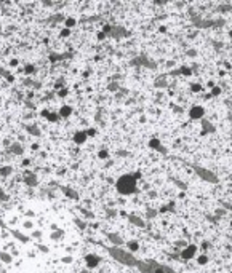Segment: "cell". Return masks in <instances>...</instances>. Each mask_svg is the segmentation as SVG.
<instances>
[{"label": "cell", "instance_id": "7", "mask_svg": "<svg viewBox=\"0 0 232 273\" xmlns=\"http://www.w3.org/2000/svg\"><path fill=\"white\" fill-rule=\"evenodd\" d=\"M43 115L47 117V118H48L50 121H56L58 118H59V117H58V113H53V112H51V113H48V112H47V110H45V112H43Z\"/></svg>", "mask_w": 232, "mask_h": 273}, {"label": "cell", "instance_id": "12", "mask_svg": "<svg viewBox=\"0 0 232 273\" xmlns=\"http://www.w3.org/2000/svg\"><path fill=\"white\" fill-rule=\"evenodd\" d=\"M149 145H151V147H154V149H157V147L160 145V142H159V139H152V141L149 142Z\"/></svg>", "mask_w": 232, "mask_h": 273}, {"label": "cell", "instance_id": "11", "mask_svg": "<svg viewBox=\"0 0 232 273\" xmlns=\"http://www.w3.org/2000/svg\"><path fill=\"white\" fill-rule=\"evenodd\" d=\"M128 248L131 249V251H138V243H136V241H130V243H128Z\"/></svg>", "mask_w": 232, "mask_h": 273}, {"label": "cell", "instance_id": "15", "mask_svg": "<svg viewBox=\"0 0 232 273\" xmlns=\"http://www.w3.org/2000/svg\"><path fill=\"white\" fill-rule=\"evenodd\" d=\"M26 72H27V74L34 72V66H27V67H26Z\"/></svg>", "mask_w": 232, "mask_h": 273}, {"label": "cell", "instance_id": "16", "mask_svg": "<svg viewBox=\"0 0 232 273\" xmlns=\"http://www.w3.org/2000/svg\"><path fill=\"white\" fill-rule=\"evenodd\" d=\"M61 35L62 37H67V35H69V29H64V30L61 32Z\"/></svg>", "mask_w": 232, "mask_h": 273}, {"label": "cell", "instance_id": "17", "mask_svg": "<svg viewBox=\"0 0 232 273\" xmlns=\"http://www.w3.org/2000/svg\"><path fill=\"white\" fill-rule=\"evenodd\" d=\"M221 93V89L218 88V86H216V88H213V94H219Z\"/></svg>", "mask_w": 232, "mask_h": 273}, {"label": "cell", "instance_id": "19", "mask_svg": "<svg viewBox=\"0 0 232 273\" xmlns=\"http://www.w3.org/2000/svg\"><path fill=\"white\" fill-rule=\"evenodd\" d=\"M24 227H27V229H31V227H32V222H26V224H24Z\"/></svg>", "mask_w": 232, "mask_h": 273}, {"label": "cell", "instance_id": "18", "mask_svg": "<svg viewBox=\"0 0 232 273\" xmlns=\"http://www.w3.org/2000/svg\"><path fill=\"white\" fill-rule=\"evenodd\" d=\"M10 64H11L13 67H16V66H18V59H11V62H10Z\"/></svg>", "mask_w": 232, "mask_h": 273}, {"label": "cell", "instance_id": "13", "mask_svg": "<svg viewBox=\"0 0 232 273\" xmlns=\"http://www.w3.org/2000/svg\"><path fill=\"white\" fill-rule=\"evenodd\" d=\"M191 88H192V91H194V93H199L200 91V89H202V86H200V85H192V86H191Z\"/></svg>", "mask_w": 232, "mask_h": 273}, {"label": "cell", "instance_id": "4", "mask_svg": "<svg viewBox=\"0 0 232 273\" xmlns=\"http://www.w3.org/2000/svg\"><path fill=\"white\" fill-rule=\"evenodd\" d=\"M85 262H86V265H88L90 268H94V267L99 264V257H98V256H93V254H90V256H86Z\"/></svg>", "mask_w": 232, "mask_h": 273}, {"label": "cell", "instance_id": "9", "mask_svg": "<svg viewBox=\"0 0 232 273\" xmlns=\"http://www.w3.org/2000/svg\"><path fill=\"white\" fill-rule=\"evenodd\" d=\"M72 26H75V19H74V18H67V19H66V27L69 29V27H72Z\"/></svg>", "mask_w": 232, "mask_h": 273}, {"label": "cell", "instance_id": "14", "mask_svg": "<svg viewBox=\"0 0 232 273\" xmlns=\"http://www.w3.org/2000/svg\"><path fill=\"white\" fill-rule=\"evenodd\" d=\"M58 94H59V96H66V94H67V89H59V91H58Z\"/></svg>", "mask_w": 232, "mask_h": 273}, {"label": "cell", "instance_id": "5", "mask_svg": "<svg viewBox=\"0 0 232 273\" xmlns=\"http://www.w3.org/2000/svg\"><path fill=\"white\" fill-rule=\"evenodd\" d=\"M74 141L77 142V144H83V142L86 141V133H75Z\"/></svg>", "mask_w": 232, "mask_h": 273}, {"label": "cell", "instance_id": "2", "mask_svg": "<svg viewBox=\"0 0 232 273\" xmlns=\"http://www.w3.org/2000/svg\"><path fill=\"white\" fill-rule=\"evenodd\" d=\"M189 115H191V118H194V120H199V118H202V117L205 115V110H203V107H200V105H194V107L191 109Z\"/></svg>", "mask_w": 232, "mask_h": 273}, {"label": "cell", "instance_id": "8", "mask_svg": "<svg viewBox=\"0 0 232 273\" xmlns=\"http://www.w3.org/2000/svg\"><path fill=\"white\" fill-rule=\"evenodd\" d=\"M197 260H199L200 265H205V264L208 262V257L205 256V254H202V256H199V259H197Z\"/></svg>", "mask_w": 232, "mask_h": 273}, {"label": "cell", "instance_id": "3", "mask_svg": "<svg viewBox=\"0 0 232 273\" xmlns=\"http://www.w3.org/2000/svg\"><path fill=\"white\" fill-rule=\"evenodd\" d=\"M195 252H197V248L194 245H191V246H187V248L183 251V257H184V259H192V257L195 256Z\"/></svg>", "mask_w": 232, "mask_h": 273}, {"label": "cell", "instance_id": "20", "mask_svg": "<svg viewBox=\"0 0 232 273\" xmlns=\"http://www.w3.org/2000/svg\"><path fill=\"white\" fill-rule=\"evenodd\" d=\"M98 38H101V40H102V38H104V34L99 32V34H98Z\"/></svg>", "mask_w": 232, "mask_h": 273}, {"label": "cell", "instance_id": "10", "mask_svg": "<svg viewBox=\"0 0 232 273\" xmlns=\"http://www.w3.org/2000/svg\"><path fill=\"white\" fill-rule=\"evenodd\" d=\"M98 157L101 158V160H106V158H109V153H107V150H99Z\"/></svg>", "mask_w": 232, "mask_h": 273}, {"label": "cell", "instance_id": "6", "mask_svg": "<svg viewBox=\"0 0 232 273\" xmlns=\"http://www.w3.org/2000/svg\"><path fill=\"white\" fill-rule=\"evenodd\" d=\"M70 113H72V109H70L69 105H62L59 113H58V117H69Z\"/></svg>", "mask_w": 232, "mask_h": 273}, {"label": "cell", "instance_id": "1", "mask_svg": "<svg viewBox=\"0 0 232 273\" xmlns=\"http://www.w3.org/2000/svg\"><path fill=\"white\" fill-rule=\"evenodd\" d=\"M117 190L122 193V195H130V193H133L134 190H136V181L133 179V176L125 174V176L120 177L117 181Z\"/></svg>", "mask_w": 232, "mask_h": 273}]
</instances>
